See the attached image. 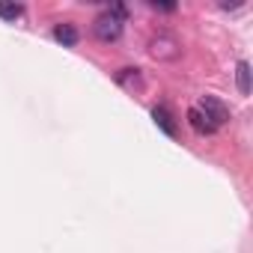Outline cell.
I'll use <instances>...</instances> for the list:
<instances>
[{
	"label": "cell",
	"mask_w": 253,
	"mask_h": 253,
	"mask_svg": "<svg viewBox=\"0 0 253 253\" xmlns=\"http://www.w3.org/2000/svg\"><path fill=\"white\" fill-rule=\"evenodd\" d=\"M149 54L155 60H179L182 57V42L173 33H158L149 39Z\"/></svg>",
	"instance_id": "1"
},
{
	"label": "cell",
	"mask_w": 253,
	"mask_h": 253,
	"mask_svg": "<svg viewBox=\"0 0 253 253\" xmlns=\"http://www.w3.org/2000/svg\"><path fill=\"white\" fill-rule=\"evenodd\" d=\"M92 33L98 42H116L122 36V18H116L110 9H104L95 21H92Z\"/></svg>",
	"instance_id": "2"
},
{
	"label": "cell",
	"mask_w": 253,
	"mask_h": 253,
	"mask_svg": "<svg viewBox=\"0 0 253 253\" xmlns=\"http://www.w3.org/2000/svg\"><path fill=\"white\" fill-rule=\"evenodd\" d=\"M197 107L209 116V122L214 125V128H220V125H226V122H229V107H226L220 98H214V95H203Z\"/></svg>",
	"instance_id": "3"
},
{
	"label": "cell",
	"mask_w": 253,
	"mask_h": 253,
	"mask_svg": "<svg viewBox=\"0 0 253 253\" xmlns=\"http://www.w3.org/2000/svg\"><path fill=\"white\" fill-rule=\"evenodd\" d=\"M188 125H191L197 134H214V131H217L214 125L209 122V116H206L200 107H191V110H188Z\"/></svg>",
	"instance_id": "4"
},
{
	"label": "cell",
	"mask_w": 253,
	"mask_h": 253,
	"mask_svg": "<svg viewBox=\"0 0 253 253\" xmlns=\"http://www.w3.org/2000/svg\"><path fill=\"white\" fill-rule=\"evenodd\" d=\"M54 39H57L60 45H66V48H75L81 36H78V27L66 21V24H57V27H54Z\"/></svg>",
	"instance_id": "5"
},
{
	"label": "cell",
	"mask_w": 253,
	"mask_h": 253,
	"mask_svg": "<svg viewBox=\"0 0 253 253\" xmlns=\"http://www.w3.org/2000/svg\"><path fill=\"white\" fill-rule=\"evenodd\" d=\"M152 119H155V125H158L164 134L176 137V122H173V113H170L167 107H155V110H152Z\"/></svg>",
	"instance_id": "6"
},
{
	"label": "cell",
	"mask_w": 253,
	"mask_h": 253,
	"mask_svg": "<svg viewBox=\"0 0 253 253\" xmlns=\"http://www.w3.org/2000/svg\"><path fill=\"white\" fill-rule=\"evenodd\" d=\"M235 81H238V92H241V95H250V63H247V60L238 63Z\"/></svg>",
	"instance_id": "7"
},
{
	"label": "cell",
	"mask_w": 253,
	"mask_h": 253,
	"mask_svg": "<svg viewBox=\"0 0 253 253\" xmlns=\"http://www.w3.org/2000/svg\"><path fill=\"white\" fill-rule=\"evenodd\" d=\"M21 15H24L21 3H6V0H0V18L3 21H18Z\"/></svg>",
	"instance_id": "8"
},
{
	"label": "cell",
	"mask_w": 253,
	"mask_h": 253,
	"mask_svg": "<svg viewBox=\"0 0 253 253\" xmlns=\"http://www.w3.org/2000/svg\"><path fill=\"white\" fill-rule=\"evenodd\" d=\"M116 81L122 84V86H140V69H122L119 75H116Z\"/></svg>",
	"instance_id": "9"
},
{
	"label": "cell",
	"mask_w": 253,
	"mask_h": 253,
	"mask_svg": "<svg viewBox=\"0 0 253 253\" xmlns=\"http://www.w3.org/2000/svg\"><path fill=\"white\" fill-rule=\"evenodd\" d=\"M152 9H161V12H173L176 9V3H149Z\"/></svg>",
	"instance_id": "10"
}]
</instances>
